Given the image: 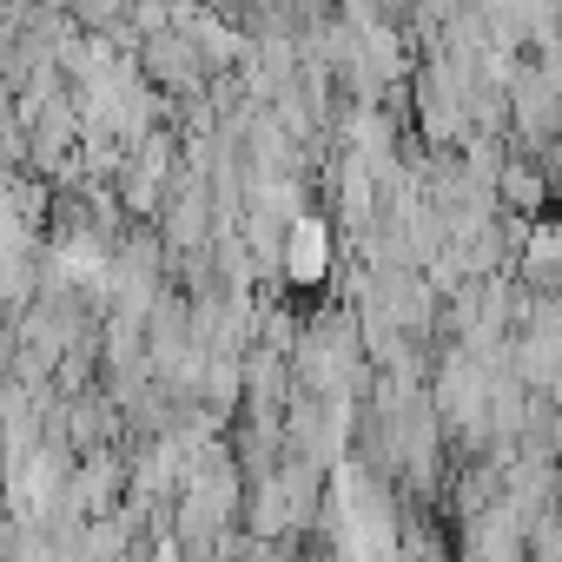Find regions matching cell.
<instances>
[{"mask_svg":"<svg viewBox=\"0 0 562 562\" xmlns=\"http://www.w3.org/2000/svg\"><path fill=\"white\" fill-rule=\"evenodd\" d=\"M490 199H496V212H503V218L536 225V218H549V212H555V172H549L542 159L503 153V166H496V179H490Z\"/></svg>","mask_w":562,"mask_h":562,"instance_id":"1","label":"cell"}]
</instances>
